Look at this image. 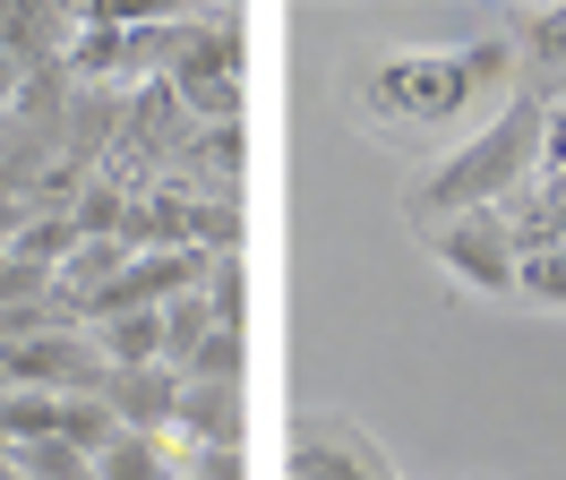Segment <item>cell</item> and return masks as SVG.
Masks as SVG:
<instances>
[{"mask_svg":"<svg viewBox=\"0 0 566 480\" xmlns=\"http://www.w3.org/2000/svg\"><path fill=\"white\" fill-rule=\"evenodd\" d=\"M515 86V34H463V43H403V52H369L353 69V103L378 129H438L463 121L472 103H506Z\"/></svg>","mask_w":566,"mask_h":480,"instance_id":"cell-1","label":"cell"},{"mask_svg":"<svg viewBox=\"0 0 566 480\" xmlns=\"http://www.w3.org/2000/svg\"><path fill=\"white\" fill-rule=\"evenodd\" d=\"M541 129H549V103L515 86V95L490 112V129H472L447 164H429L421 180L403 189V215H412L421 232L455 223V215H497V206L541 171Z\"/></svg>","mask_w":566,"mask_h":480,"instance_id":"cell-2","label":"cell"},{"mask_svg":"<svg viewBox=\"0 0 566 480\" xmlns=\"http://www.w3.org/2000/svg\"><path fill=\"white\" fill-rule=\"evenodd\" d=\"M172 103H189L198 121H241V34L232 27H172V61H164Z\"/></svg>","mask_w":566,"mask_h":480,"instance_id":"cell-3","label":"cell"},{"mask_svg":"<svg viewBox=\"0 0 566 480\" xmlns=\"http://www.w3.org/2000/svg\"><path fill=\"white\" fill-rule=\"evenodd\" d=\"M0 377L35 386V395H104V361L86 326H35V335L0 343Z\"/></svg>","mask_w":566,"mask_h":480,"instance_id":"cell-4","label":"cell"},{"mask_svg":"<svg viewBox=\"0 0 566 480\" xmlns=\"http://www.w3.org/2000/svg\"><path fill=\"white\" fill-rule=\"evenodd\" d=\"M429 258L447 267V283H463V292H481V301H497V292H515V267H524L497 215H455V223H438V232H429Z\"/></svg>","mask_w":566,"mask_h":480,"instance_id":"cell-5","label":"cell"},{"mask_svg":"<svg viewBox=\"0 0 566 480\" xmlns=\"http://www.w3.org/2000/svg\"><path fill=\"white\" fill-rule=\"evenodd\" d=\"M104 404L120 429H138V438H172L180 420V369H104Z\"/></svg>","mask_w":566,"mask_h":480,"instance_id":"cell-6","label":"cell"},{"mask_svg":"<svg viewBox=\"0 0 566 480\" xmlns=\"http://www.w3.org/2000/svg\"><path fill=\"white\" fill-rule=\"evenodd\" d=\"M283 480H395V472L378 463V446L360 438V429L310 420V429H301V446H292V463H283Z\"/></svg>","mask_w":566,"mask_h":480,"instance_id":"cell-7","label":"cell"},{"mask_svg":"<svg viewBox=\"0 0 566 480\" xmlns=\"http://www.w3.org/2000/svg\"><path fill=\"white\" fill-rule=\"evenodd\" d=\"M172 438L189 455H214V446H241L249 420H241V386H214V377H180V420Z\"/></svg>","mask_w":566,"mask_h":480,"instance_id":"cell-8","label":"cell"},{"mask_svg":"<svg viewBox=\"0 0 566 480\" xmlns=\"http://www.w3.org/2000/svg\"><path fill=\"white\" fill-rule=\"evenodd\" d=\"M70 61H77V77L138 69V27H129V18H112V9H77V18H70Z\"/></svg>","mask_w":566,"mask_h":480,"instance_id":"cell-9","label":"cell"},{"mask_svg":"<svg viewBox=\"0 0 566 480\" xmlns=\"http://www.w3.org/2000/svg\"><path fill=\"white\" fill-rule=\"evenodd\" d=\"M86 335H95V361H104V369H155V361H164V309L104 317V326H86Z\"/></svg>","mask_w":566,"mask_h":480,"instance_id":"cell-10","label":"cell"},{"mask_svg":"<svg viewBox=\"0 0 566 480\" xmlns=\"http://www.w3.org/2000/svg\"><path fill=\"white\" fill-rule=\"evenodd\" d=\"M95 480H180L172 472V438H138V429H120V438L95 455Z\"/></svg>","mask_w":566,"mask_h":480,"instance_id":"cell-11","label":"cell"},{"mask_svg":"<svg viewBox=\"0 0 566 480\" xmlns=\"http://www.w3.org/2000/svg\"><path fill=\"white\" fill-rule=\"evenodd\" d=\"M61 404H70V395L9 386V395H0V438H9V446H43V438H61Z\"/></svg>","mask_w":566,"mask_h":480,"instance_id":"cell-12","label":"cell"},{"mask_svg":"<svg viewBox=\"0 0 566 480\" xmlns=\"http://www.w3.org/2000/svg\"><path fill=\"white\" fill-rule=\"evenodd\" d=\"M214 335V301L207 292H180L172 309H164V369L189 377V361H198V343Z\"/></svg>","mask_w":566,"mask_h":480,"instance_id":"cell-13","label":"cell"},{"mask_svg":"<svg viewBox=\"0 0 566 480\" xmlns=\"http://www.w3.org/2000/svg\"><path fill=\"white\" fill-rule=\"evenodd\" d=\"M112 438H120V420H112V404H104V395H70V404H61V446H77L86 463H95V455H104Z\"/></svg>","mask_w":566,"mask_h":480,"instance_id":"cell-14","label":"cell"},{"mask_svg":"<svg viewBox=\"0 0 566 480\" xmlns=\"http://www.w3.org/2000/svg\"><path fill=\"white\" fill-rule=\"evenodd\" d=\"M515 61L566 77V0H558V9H532L524 27H515Z\"/></svg>","mask_w":566,"mask_h":480,"instance_id":"cell-15","label":"cell"},{"mask_svg":"<svg viewBox=\"0 0 566 480\" xmlns=\"http://www.w3.org/2000/svg\"><path fill=\"white\" fill-rule=\"evenodd\" d=\"M9 472H27V480H95V463H86L77 446L43 438V446H9Z\"/></svg>","mask_w":566,"mask_h":480,"instance_id":"cell-16","label":"cell"},{"mask_svg":"<svg viewBox=\"0 0 566 480\" xmlns=\"http://www.w3.org/2000/svg\"><path fill=\"white\" fill-rule=\"evenodd\" d=\"M189 377H214V386H241V377H249V343H241V326H214V335L198 343Z\"/></svg>","mask_w":566,"mask_h":480,"instance_id":"cell-17","label":"cell"},{"mask_svg":"<svg viewBox=\"0 0 566 480\" xmlns=\"http://www.w3.org/2000/svg\"><path fill=\"white\" fill-rule=\"evenodd\" d=\"M515 292L532 309H566V249H532L524 267H515Z\"/></svg>","mask_w":566,"mask_h":480,"instance_id":"cell-18","label":"cell"},{"mask_svg":"<svg viewBox=\"0 0 566 480\" xmlns=\"http://www.w3.org/2000/svg\"><path fill=\"white\" fill-rule=\"evenodd\" d=\"M207 301H214V326H241L249 317V274H241V258H214V283H207Z\"/></svg>","mask_w":566,"mask_h":480,"instance_id":"cell-19","label":"cell"},{"mask_svg":"<svg viewBox=\"0 0 566 480\" xmlns=\"http://www.w3.org/2000/svg\"><path fill=\"white\" fill-rule=\"evenodd\" d=\"M180 480H249V463H241V446H214V455H189Z\"/></svg>","mask_w":566,"mask_h":480,"instance_id":"cell-20","label":"cell"},{"mask_svg":"<svg viewBox=\"0 0 566 480\" xmlns=\"http://www.w3.org/2000/svg\"><path fill=\"white\" fill-rule=\"evenodd\" d=\"M541 171L566 180V103H549V129H541Z\"/></svg>","mask_w":566,"mask_h":480,"instance_id":"cell-21","label":"cell"},{"mask_svg":"<svg viewBox=\"0 0 566 480\" xmlns=\"http://www.w3.org/2000/svg\"><path fill=\"white\" fill-rule=\"evenodd\" d=\"M0 103H18V61L0 52Z\"/></svg>","mask_w":566,"mask_h":480,"instance_id":"cell-22","label":"cell"},{"mask_svg":"<svg viewBox=\"0 0 566 480\" xmlns=\"http://www.w3.org/2000/svg\"><path fill=\"white\" fill-rule=\"evenodd\" d=\"M0 480H27V472H9V463H0Z\"/></svg>","mask_w":566,"mask_h":480,"instance_id":"cell-23","label":"cell"},{"mask_svg":"<svg viewBox=\"0 0 566 480\" xmlns=\"http://www.w3.org/2000/svg\"><path fill=\"white\" fill-rule=\"evenodd\" d=\"M0 463H9V438H0Z\"/></svg>","mask_w":566,"mask_h":480,"instance_id":"cell-24","label":"cell"},{"mask_svg":"<svg viewBox=\"0 0 566 480\" xmlns=\"http://www.w3.org/2000/svg\"><path fill=\"white\" fill-rule=\"evenodd\" d=\"M0 395H9V377H0Z\"/></svg>","mask_w":566,"mask_h":480,"instance_id":"cell-25","label":"cell"}]
</instances>
